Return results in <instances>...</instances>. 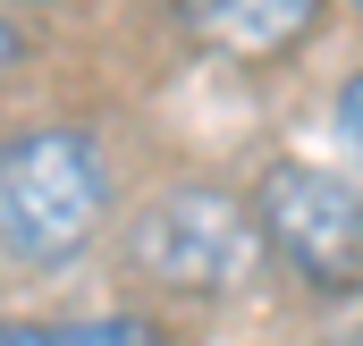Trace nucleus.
<instances>
[{
	"instance_id": "3",
	"label": "nucleus",
	"mask_w": 363,
	"mask_h": 346,
	"mask_svg": "<svg viewBox=\"0 0 363 346\" xmlns=\"http://www.w3.org/2000/svg\"><path fill=\"white\" fill-rule=\"evenodd\" d=\"M254 220L304 287L321 296H355L363 287V186L313 161H271L254 186Z\"/></svg>"
},
{
	"instance_id": "7",
	"label": "nucleus",
	"mask_w": 363,
	"mask_h": 346,
	"mask_svg": "<svg viewBox=\"0 0 363 346\" xmlns=\"http://www.w3.org/2000/svg\"><path fill=\"white\" fill-rule=\"evenodd\" d=\"M17 51H26V34H17V26H9V17H0V77H9V68H17Z\"/></svg>"
},
{
	"instance_id": "2",
	"label": "nucleus",
	"mask_w": 363,
	"mask_h": 346,
	"mask_svg": "<svg viewBox=\"0 0 363 346\" xmlns=\"http://www.w3.org/2000/svg\"><path fill=\"white\" fill-rule=\"evenodd\" d=\"M262 220L254 203H237L228 186H169L127 220V262L135 279L169 287V296H237L262 270Z\"/></svg>"
},
{
	"instance_id": "4",
	"label": "nucleus",
	"mask_w": 363,
	"mask_h": 346,
	"mask_svg": "<svg viewBox=\"0 0 363 346\" xmlns=\"http://www.w3.org/2000/svg\"><path fill=\"white\" fill-rule=\"evenodd\" d=\"M194 26L211 34V43H228V51H279V43H296L304 26H313V9L304 0H254V9H237V0H203L194 9Z\"/></svg>"
},
{
	"instance_id": "1",
	"label": "nucleus",
	"mask_w": 363,
	"mask_h": 346,
	"mask_svg": "<svg viewBox=\"0 0 363 346\" xmlns=\"http://www.w3.org/2000/svg\"><path fill=\"white\" fill-rule=\"evenodd\" d=\"M110 220V161L85 127H26L0 144V254L60 270Z\"/></svg>"
},
{
	"instance_id": "6",
	"label": "nucleus",
	"mask_w": 363,
	"mask_h": 346,
	"mask_svg": "<svg viewBox=\"0 0 363 346\" xmlns=\"http://www.w3.org/2000/svg\"><path fill=\"white\" fill-rule=\"evenodd\" d=\"M338 127H347V144L363 152V68L347 77V93H338Z\"/></svg>"
},
{
	"instance_id": "5",
	"label": "nucleus",
	"mask_w": 363,
	"mask_h": 346,
	"mask_svg": "<svg viewBox=\"0 0 363 346\" xmlns=\"http://www.w3.org/2000/svg\"><path fill=\"white\" fill-rule=\"evenodd\" d=\"M51 346H161L144 313H93V321H51Z\"/></svg>"
}]
</instances>
